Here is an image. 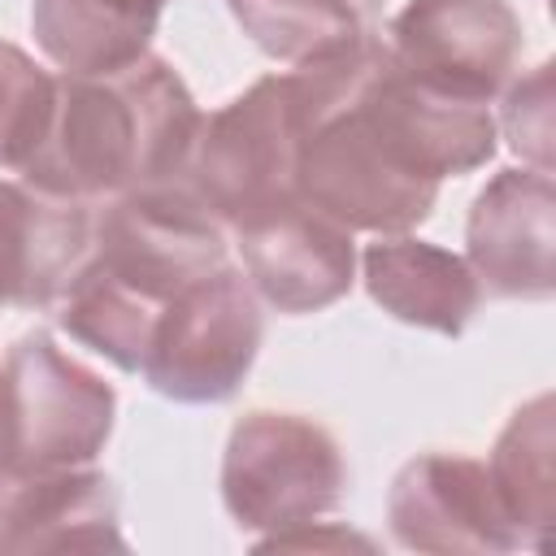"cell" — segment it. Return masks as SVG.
<instances>
[{
  "label": "cell",
  "instance_id": "6da1fadb",
  "mask_svg": "<svg viewBox=\"0 0 556 556\" xmlns=\"http://www.w3.org/2000/svg\"><path fill=\"white\" fill-rule=\"evenodd\" d=\"M204 113L161 56L113 74H61L48 130L22 182L56 200H104L187 174Z\"/></svg>",
  "mask_w": 556,
  "mask_h": 556
},
{
  "label": "cell",
  "instance_id": "7a4b0ae2",
  "mask_svg": "<svg viewBox=\"0 0 556 556\" xmlns=\"http://www.w3.org/2000/svg\"><path fill=\"white\" fill-rule=\"evenodd\" d=\"M308 130L300 74H265L243 96L200 122L187 187L222 226H243L295 195V156Z\"/></svg>",
  "mask_w": 556,
  "mask_h": 556
},
{
  "label": "cell",
  "instance_id": "3957f363",
  "mask_svg": "<svg viewBox=\"0 0 556 556\" xmlns=\"http://www.w3.org/2000/svg\"><path fill=\"white\" fill-rule=\"evenodd\" d=\"M348 460L339 439L304 417L252 408L235 421L222 452V504L239 530H291L343 504Z\"/></svg>",
  "mask_w": 556,
  "mask_h": 556
},
{
  "label": "cell",
  "instance_id": "277c9868",
  "mask_svg": "<svg viewBox=\"0 0 556 556\" xmlns=\"http://www.w3.org/2000/svg\"><path fill=\"white\" fill-rule=\"evenodd\" d=\"M261 334L265 321L248 278L222 265L161 308L139 374L165 400L222 404L243 387L261 352Z\"/></svg>",
  "mask_w": 556,
  "mask_h": 556
},
{
  "label": "cell",
  "instance_id": "5b68a950",
  "mask_svg": "<svg viewBox=\"0 0 556 556\" xmlns=\"http://www.w3.org/2000/svg\"><path fill=\"white\" fill-rule=\"evenodd\" d=\"M4 387L13 473L78 469L104 452L117 395L48 330H30L4 352Z\"/></svg>",
  "mask_w": 556,
  "mask_h": 556
},
{
  "label": "cell",
  "instance_id": "8992f818",
  "mask_svg": "<svg viewBox=\"0 0 556 556\" xmlns=\"http://www.w3.org/2000/svg\"><path fill=\"white\" fill-rule=\"evenodd\" d=\"M91 265L165 308L182 287L226 265V226L187 182L139 187L96 217Z\"/></svg>",
  "mask_w": 556,
  "mask_h": 556
},
{
  "label": "cell",
  "instance_id": "52a82bcc",
  "mask_svg": "<svg viewBox=\"0 0 556 556\" xmlns=\"http://www.w3.org/2000/svg\"><path fill=\"white\" fill-rule=\"evenodd\" d=\"M526 48L508 0H408L387 22L391 61L426 91L491 104L517 74Z\"/></svg>",
  "mask_w": 556,
  "mask_h": 556
},
{
  "label": "cell",
  "instance_id": "ba28073f",
  "mask_svg": "<svg viewBox=\"0 0 556 556\" xmlns=\"http://www.w3.org/2000/svg\"><path fill=\"white\" fill-rule=\"evenodd\" d=\"M387 521L400 547L408 552H473L495 556L521 547L486 460L460 452H421L413 456L387 495Z\"/></svg>",
  "mask_w": 556,
  "mask_h": 556
},
{
  "label": "cell",
  "instance_id": "9c48e42d",
  "mask_svg": "<svg viewBox=\"0 0 556 556\" xmlns=\"http://www.w3.org/2000/svg\"><path fill=\"white\" fill-rule=\"evenodd\" d=\"M469 269L500 300H547L556 291V182L539 169H500L465 222Z\"/></svg>",
  "mask_w": 556,
  "mask_h": 556
},
{
  "label": "cell",
  "instance_id": "30bf717a",
  "mask_svg": "<svg viewBox=\"0 0 556 556\" xmlns=\"http://www.w3.org/2000/svg\"><path fill=\"white\" fill-rule=\"evenodd\" d=\"M248 282L278 313H317L343 300L356 282L352 230L291 200L235 226Z\"/></svg>",
  "mask_w": 556,
  "mask_h": 556
},
{
  "label": "cell",
  "instance_id": "8fae6325",
  "mask_svg": "<svg viewBox=\"0 0 556 556\" xmlns=\"http://www.w3.org/2000/svg\"><path fill=\"white\" fill-rule=\"evenodd\" d=\"M96 248V217L78 200L0 182V308H48Z\"/></svg>",
  "mask_w": 556,
  "mask_h": 556
},
{
  "label": "cell",
  "instance_id": "7c38bea8",
  "mask_svg": "<svg viewBox=\"0 0 556 556\" xmlns=\"http://www.w3.org/2000/svg\"><path fill=\"white\" fill-rule=\"evenodd\" d=\"M126 547L117 491L100 469L17 473L0 495V552H104Z\"/></svg>",
  "mask_w": 556,
  "mask_h": 556
},
{
  "label": "cell",
  "instance_id": "4fadbf2b",
  "mask_svg": "<svg viewBox=\"0 0 556 556\" xmlns=\"http://www.w3.org/2000/svg\"><path fill=\"white\" fill-rule=\"evenodd\" d=\"M361 278L382 313L452 339L482 304V287L469 261L413 235H378L361 256Z\"/></svg>",
  "mask_w": 556,
  "mask_h": 556
},
{
  "label": "cell",
  "instance_id": "5bb4252c",
  "mask_svg": "<svg viewBox=\"0 0 556 556\" xmlns=\"http://www.w3.org/2000/svg\"><path fill=\"white\" fill-rule=\"evenodd\" d=\"M552 452H556V426H552V395L543 391L508 417L486 460V473L521 547H547V530L556 517Z\"/></svg>",
  "mask_w": 556,
  "mask_h": 556
},
{
  "label": "cell",
  "instance_id": "9a60e30c",
  "mask_svg": "<svg viewBox=\"0 0 556 556\" xmlns=\"http://www.w3.org/2000/svg\"><path fill=\"white\" fill-rule=\"evenodd\" d=\"M161 22L117 9L113 0H35V43L65 74H113L148 56Z\"/></svg>",
  "mask_w": 556,
  "mask_h": 556
},
{
  "label": "cell",
  "instance_id": "2e32d148",
  "mask_svg": "<svg viewBox=\"0 0 556 556\" xmlns=\"http://www.w3.org/2000/svg\"><path fill=\"white\" fill-rule=\"evenodd\" d=\"M243 35L291 70L339 56L365 39L352 0H226Z\"/></svg>",
  "mask_w": 556,
  "mask_h": 556
},
{
  "label": "cell",
  "instance_id": "e0dca14e",
  "mask_svg": "<svg viewBox=\"0 0 556 556\" xmlns=\"http://www.w3.org/2000/svg\"><path fill=\"white\" fill-rule=\"evenodd\" d=\"M56 100V78L17 43L0 39V169H22L39 148Z\"/></svg>",
  "mask_w": 556,
  "mask_h": 556
},
{
  "label": "cell",
  "instance_id": "ac0fdd59",
  "mask_svg": "<svg viewBox=\"0 0 556 556\" xmlns=\"http://www.w3.org/2000/svg\"><path fill=\"white\" fill-rule=\"evenodd\" d=\"M552 61L534 65L521 83L504 87V135H508V148L530 161V169L539 174H552V139H556V126H552Z\"/></svg>",
  "mask_w": 556,
  "mask_h": 556
},
{
  "label": "cell",
  "instance_id": "d6986e66",
  "mask_svg": "<svg viewBox=\"0 0 556 556\" xmlns=\"http://www.w3.org/2000/svg\"><path fill=\"white\" fill-rule=\"evenodd\" d=\"M321 521H304V526H291V530H278V534H265L256 547H374L365 534H352V530H317Z\"/></svg>",
  "mask_w": 556,
  "mask_h": 556
},
{
  "label": "cell",
  "instance_id": "ffe728a7",
  "mask_svg": "<svg viewBox=\"0 0 556 556\" xmlns=\"http://www.w3.org/2000/svg\"><path fill=\"white\" fill-rule=\"evenodd\" d=\"M13 478V456H9V387H4V361H0V482Z\"/></svg>",
  "mask_w": 556,
  "mask_h": 556
},
{
  "label": "cell",
  "instance_id": "44dd1931",
  "mask_svg": "<svg viewBox=\"0 0 556 556\" xmlns=\"http://www.w3.org/2000/svg\"><path fill=\"white\" fill-rule=\"evenodd\" d=\"M117 9H126V13H139V17H152V22H161V9L169 4V0H113Z\"/></svg>",
  "mask_w": 556,
  "mask_h": 556
},
{
  "label": "cell",
  "instance_id": "7402d4cb",
  "mask_svg": "<svg viewBox=\"0 0 556 556\" xmlns=\"http://www.w3.org/2000/svg\"><path fill=\"white\" fill-rule=\"evenodd\" d=\"M13 478H17V473H13ZM4 482H9V478H4ZM4 482H0V495H4Z\"/></svg>",
  "mask_w": 556,
  "mask_h": 556
}]
</instances>
